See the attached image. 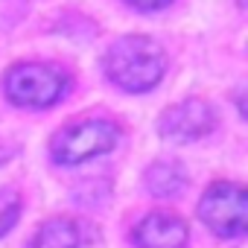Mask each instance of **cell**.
<instances>
[{
	"label": "cell",
	"mask_w": 248,
	"mask_h": 248,
	"mask_svg": "<svg viewBox=\"0 0 248 248\" xmlns=\"http://www.w3.org/2000/svg\"><path fill=\"white\" fill-rule=\"evenodd\" d=\"M105 73L108 79L132 93H143L155 88L167 73V56L161 44H155L146 35H129L120 38L105 53Z\"/></svg>",
	"instance_id": "obj_1"
},
{
	"label": "cell",
	"mask_w": 248,
	"mask_h": 248,
	"mask_svg": "<svg viewBox=\"0 0 248 248\" xmlns=\"http://www.w3.org/2000/svg\"><path fill=\"white\" fill-rule=\"evenodd\" d=\"M3 88H6L9 102H15L21 108H50L67 93L70 76L53 64L24 62L6 73Z\"/></svg>",
	"instance_id": "obj_2"
},
{
	"label": "cell",
	"mask_w": 248,
	"mask_h": 248,
	"mask_svg": "<svg viewBox=\"0 0 248 248\" xmlns=\"http://www.w3.org/2000/svg\"><path fill=\"white\" fill-rule=\"evenodd\" d=\"M120 140V129L117 123L111 120H82V123H73V126L62 129L53 143H50V152L59 164H82V161H91L96 155H105L117 146Z\"/></svg>",
	"instance_id": "obj_3"
},
{
	"label": "cell",
	"mask_w": 248,
	"mask_h": 248,
	"mask_svg": "<svg viewBox=\"0 0 248 248\" xmlns=\"http://www.w3.org/2000/svg\"><path fill=\"white\" fill-rule=\"evenodd\" d=\"M199 219L225 239L242 236L248 228V193L239 184L216 181L204 190L199 204Z\"/></svg>",
	"instance_id": "obj_4"
},
{
	"label": "cell",
	"mask_w": 248,
	"mask_h": 248,
	"mask_svg": "<svg viewBox=\"0 0 248 248\" xmlns=\"http://www.w3.org/2000/svg\"><path fill=\"white\" fill-rule=\"evenodd\" d=\"M216 126V111L204 99H184L164 111L158 129L170 140H199Z\"/></svg>",
	"instance_id": "obj_5"
},
{
	"label": "cell",
	"mask_w": 248,
	"mask_h": 248,
	"mask_svg": "<svg viewBox=\"0 0 248 248\" xmlns=\"http://www.w3.org/2000/svg\"><path fill=\"white\" fill-rule=\"evenodd\" d=\"M187 222L172 213H149L135 228L138 248H184L187 245Z\"/></svg>",
	"instance_id": "obj_6"
},
{
	"label": "cell",
	"mask_w": 248,
	"mask_h": 248,
	"mask_svg": "<svg viewBox=\"0 0 248 248\" xmlns=\"http://www.w3.org/2000/svg\"><path fill=\"white\" fill-rule=\"evenodd\" d=\"M88 239L91 236H88V228L82 222L59 216V219L44 222L27 248H82Z\"/></svg>",
	"instance_id": "obj_7"
},
{
	"label": "cell",
	"mask_w": 248,
	"mask_h": 248,
	"mask_svg": "<svg viewBox=\"0 0 248 248\" xmlns=\"http://www.w3.org/2000/svg\"><path fill=\"white\" fill-rule=\"evenodd\" d=\"M184 181H187V175L178 164H155V167L146 170V187L161 199L175 196L184 187Z\"/></svg>",
	"instance_id": "obj_8"
},
{
	"label": "cell",
	"mask_w": 248,
	"mask_h": 248,
	"mask_svg": "<svg viewBox=\"0 0 248 248\" xmlns=\"http://www.w3.org/2000/svg\"><path fill=\"white\" fill-rule=\"evenodd\" d=\"M21 216V193L15 190H0V236L9 233V228Z\"/></svg>",
	"instance_id": "obj_9"
},
{
	"label": "cell",
	"mask_w": 248,
	"mask_h": 248,
	"mask_svg": "<svg viewBox=\"0 0 248 248\" xmlns=\"http://www.w3.org/2000/svg\"><path fill=\"white\" fill-rule=\"evenodd\" d=\"M129 6H135V9H143V12H155V9H164V6H170L172 0H126Z\"/></svg>",
	"instance_id": "obj_10"
},
{
	"label": "cell",
	"mask_w": 248,
	"mask_h": 248,
	"mask_svg": "<svg viewBox=\"0 0 248 248\" xmlns=\"http://www.w3.org/2000/svg\"><path fill=\"white\" fill-rule=\"evenodd\" d=\"M6 158H9V149H0V164H3Z\"/></svg>",
	"instance_id": "obj_11"
}]
</instances>
